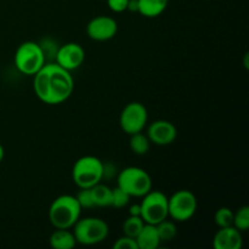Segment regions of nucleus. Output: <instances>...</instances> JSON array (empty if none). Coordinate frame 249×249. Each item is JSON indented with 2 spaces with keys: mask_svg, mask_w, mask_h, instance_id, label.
Listing matches in <instances>:
<instances>
[{
  "mask_svg": "<svg viewBox=\"0 0 249 249\" xmlns=\"http://www.w3.org/2000/svg\"><path fill=\"white\" fill-rule=\"evenodd\" d=\"M33 77L34 92L46 105H60L67 101L74 90L71 72L55 62H46Z\"/></svg>",
  "mask_w": 249,
  "mask_h": 249,
  "instance_id": "nucleus-1",
  "label": "nucleus"
},
{
  "mask_svg": "<svg viewBox=\"0 0 249 249\" xmlns=\"http://www.w3.org/2000/svg\"><path fill=\"white\" fill-rule=\"evenodd\" d=\"M82 207L72 195H62L55 198L49 208V220L55 229H72L79 220Z\"/></svg>",
  "mask_w": 249,
  "mask_h": 249,
  "instance_id": "nucleus-2",
  "label": "nucleus"
},
{
  "mask_svg": "<svg viewBox=\"0 0 249 249\" xmlns=\"http://www.w3.org/2000/svg\"><path fill=\"white\" fill-rule=\"evenodd\" d=\"M73 182L79 189H90L104 180V162L95 156H84L74 163Z\"/></svg>",
  "mask_w": 249,
  "mask_h": 249,
  "instance_id": "nucleus-3",
  "label": "nucleus"
},
{
  "mask_svg": "<svg viewBox=\"0 0 249 249\" xmlns=\"http://www.w3.org/2000/svg\"><path fill=\"white\" fill-rule=\"evenodd\" d=\"M117 186L130 197L140 198L152 190V179L142 168L126 167L117 174Z\"/></svg>",
  "mask_w": 249,
  "mask_h": 249,
  "instance_id": "nucleus-4",
  "label": "nucleus"
},
{
  "mask_svg": "<svg viewBox=\"0 0 249 249\" xmlns=\"http://www.w3.org/2000/svg\"><path fill=\"white\" fill-rule=\"evenodd\" d=\"M72 229L77 243L84 246L99 245L108 237L109 233V228L106 221L95 216L79 218Z\"/></svg>",
  "mask_w": 249,
  "mask_h": 249,
  "instance_id": "nucleus-5",
  "label": "nucleus"
},
{
  "mask_svg": "<svg viewBox=\"0 0 249 249\" xmlns=\"http://www.w3.org/2000/svg\"><path fill=\"white\" fill-rule=\"evenodd\" d=\"M45 63L43 49L36 41H24L15 53V66L22 74L34 75Z\"/></svg>",
  "mask_w": 249,
  "mask_h": 249,
  "instance_id": "nucleus-6",
  "label": "nucleus"
},
{
  "mask_svg": "<svg viewBox=\"0 0 249 249\" xmlns=\"http://www.w3.org/2000/svg\"><path fill=\"white\" fill-rule=\"evenodd\" d=\"M141 198H142V201L140 203V216L146 224L157 225L164 219L169 218L168 197L163 192L151 190Z\"/></svg>",
  "mask_w": 249,
  "mask_h": 249,
  "instance_id": "nucleus-7",
  "label": "nucleus"
},
{
  "mask_svg": "<svg viewBox=\"0 0 249 249\" xmlns=\"http://www.w3.org/2000/svg\"><path fill=\"white\" fill-rule=\"evenodd\" d=\"M197 198L189 190H179L168 197V213L174 221L185 223L197 212Z\"/></svg>",
  "mask_w": 249,
  "mask_h": 249,
  "instance_id": "nucleus-8",
  "label": "nucleus"
},
{
  "mask_svg": "<svg viewBox=\"0 0 249 249\" xmlns=\"http://www.w3.org/2000/svg\"><path fill=\"white\" fill-rule=\"evenodd\" d=\"M148 121L146 107L141 102H129L119 116V125L128 135L140 133L145 129Z\"/></svg>",
  "mask_w": 249,
  "mask_h": 249,
  "instance_id": "nucleus-9",
  "label": "nucleus"
},
{
  "mask_svg": "<svg viewBox=\"0 0 249 249\" xmlns=\"http://www.w3.org/2000/svg\"><path fill=\"white\" fill-rule=\"evenodd\" d=\"M85 51L78 43H66L56 51L55 63L68 72L78 70L84 63Z\"/></svg>",
  "mask_w": 249,
  "mask_h": 249,
  "instance_id": "nucleus-10",
  "label": "nucleus"
},
{
  "mask_svg": "<svg viewBox=\"0 0 249 249\" xmlns=\"http://www.w3.org/2000/svg\"><path fill=\"white\" fill-rule=\"evenodd\" d=\"M118 32V24L109 16H97L92 18L87 26V33L95 41H107L114 38Z\"/></svg>",
  "mask_w": 249,
  "mask_h": 249,
  "instance_id": "nucleus-11",
  "label": "nucleus"
},
{
  "mask_svg": "<svg viewBox=\"0 0 249 249\" xmlns=\"http://www.w3.org/2000/svg\"><path fill=\"white\" fill-rule=\"evenodd\" d=\"M146 135L153 145L168 146L175 141L178 136V130L177 126L172 122L158 119L150 124Z\"/></svg>",
  "mask_w": 249,
  "mask_h": 249,
  "instance_id": "nucleus-12",
  "label": "nucleus"
},
{
  "mask_svg": "<svg viewBox=\"0 0 249 249\" xmlns=\"http://www.w3.org/2000/svg\"><path fill=\"white\" fill-rule=\"evenodd\" d=\"M242 246V232L233 226L219 228L213 238V247L215 249H241Z\"/></svg>",
  "mask_w": 249,
  "mask_h": 249,
  "instance_id": "nucleus-13",
  "label": "nucleus"
},
{
  "mask_svg": "<svg viewBox=\"0 0 249 249\" xmlns=\"http://www.w3.org/2000/svg\"><path fill=\"white\" fill-rule=\"evenodd\" d=\"M135 240L139 249H157L162 243L156 225L146 223Z\"/></svg>",
  "mask_w": 249,
  "mask_h": 249,
  "instance_id": "nucleus-14",
  "label": "nucleus"
},
{
  "mask_svg": "<svg viewBox=\"0 0 249 249\" xmlns=\"http://www.w3.org/2000/svg\"><path fill=\"white\" fill-rule=\"evenodd\" d=\"M49 242L53 249H72L77 246V241L71 229H56L51 233Z\"/></svg>",
  "mask_w": 249,
  "mask_h": 249,
  "instance_id": "nucleus-15",
  "label": "nucleus"
},
{
  "mask_svg": "<svg viewBox=\"0 0 249 249\" xmlns=\"http://www.w3.org/2000/svg\"><path fill=\"white\" fill-rule=\"evenodd\" d=\"M169 0H138V12L147 18H153L165 11Z\"/></svg>",
  "mask_w": 249,
  "mask_h": 249,
  "instance_id": "nucleus-16",
  "label": "nucleus"
},
{
  "mask_svg": "<svg viewBox=\"0 0 249 249\" xmlns=\"http://www.w3.org/2000/svg\"><path fill=\"white\" fill-rule=\"evenodd\" d=\"M94 199L95 207H111L112 206V189L107 185L96 184L95 186L90 187Z\"/></svg>",
  "mask_w": 249,
  "mask_h": 249,
  "instance_id": "nucleus-17",
  "label": "nucleus"
},
{
  "mask_svg": "<svg viewBox=\"0 0 249 249\" xmlns=\"http://www.w3.org/2000/svg\"><path fill=\"white\" fill-rule=\"evenodd\" d=\"M129 146H130V150L133 151L135 155L143 156L150 151L151 141L150 139L147 138V135H145V134H142V131H140V133L130 135Z\"/></svg>",
  "mask_w": 249,
  "mask_h": 249,
  "instance_id": "nucleus-18",
  "label": "nucleus"
},
{
  "mask_svg": "<svg viewBox=\"0 0 249 249\" xmlns=\"http://www.w3.org/2000/svg\"><path fill=\"white\" fill-rule=\"evenodd\" d=\"M143 225H145V221L142 220L141 216H134L129 215L128 218L124 220L123 223V233L129 237L136 238V236L140 233V231L142 230Z\"/></svg>",
  "mask_w": 249,
  "mask_h": 249,
  "instance_id": "nucleus-19",
  "label": "nucleus"
},
{
  "mask_svg": "<svg viewBox=\"0 0 249 249\" xmlns=\"http://www.w3.org/2000/svg\"><path fill=\"white\" fill-rule=\"evenodd\" d=\"M156 228H157L160 242H169V241L174 240L175 236H177V232H178L177 225H175L174 221L172 220L164 219V220L160 221V224H157Z\"/></svg>",
  "mask_w": 249,
  "mask_h": 249,
  "instance_id": "nucleus-20",
  "label": "nucleus"
},
{
  "mask_svg": "<svg viewBox=\"0 0 249 249\" xmlns=\"http://www.w3.org/2000/svg\"><path fill=\"white\" fill-rule=\"evenodd\" d=\"M233 228L240 230L241 232H245L249 229V207L243 206L238 209L236 213H233Z\"/></svg>",
  "mask_w": 249,
  "mask_h": 249,
  "instance_id": "nucleus-21",
  "label": "nucleus"
},
{
  "mask_svg": "<svg viewBox=\"0 0 249 249\" xmlns=\"http://www.w3.org/2000/svg\"><path fill=\"white\" fill-rule=\"evenodd\" d=\"M214 221H215L218 228H228L232 226L233 223V212L228 207H221L215 212L214 215Z\"/></svg>",
  "mask_w": 249,
  "mask_h": 249,
  "instance_id": "nucleus-22",
  "label": "nucleus"
},
{
  "mask_svg": "<svg viewBox=\"0 0 249 249\" xmlns=\"http://www.w3.org/2000/svg\"><path fill=\"white\" fill-rule=\"evenodd\" d=\"M131 197L121 187L116 186L112 189V206L114 208H124L129 204Z\"/></svg>",
  "mask_w": 249,
  "mask_h": 249,
  "instance_id": "nucleus-23",
  "label": "nucleus"
},
{
  "mask_svg": "<svg viewBox=\"0 0 249 249\" xmlns=\"http://www.w3.org/2000/svg\"><path fill=\"white\" fill-rule=\"evenodd\" d=\"M75 198L78 199L79 202L80 207L83 208H94L95 204H94V199H92V194H91V190L90 189H80V191L78 192V195L75 196Z\"/></svg>",
  "mask_w": 249,
  "mask_h": 249,
  "instance_id": "nucleus-24",
  "label": "nucleus"
},
{
  "mask_svg": "<svg viewBox=\"0 0 249 249\" xmlns=\"http://www.w3.org/2000/svg\"><path fill=\"white\" fill-rule=\"evenodd\" d=\"M113 249H139V247L135 238L123 235L122 237L117 238L116 242L113 243Z\"/></svg>",
  "mask_w": 249,
  "mask_h": 249,
  "instance_id": "nucleus-25",
  "label": "nucleus"
},
{
  "mask_svg": "<svg viewBox=\"0 0 249 249\" xmlns=\"http://www.w3.org/2000/svg\"><path fill=\"white\" fill-rule=\"evenodd\" d=\"M128 2L129 0H107V5H108L109 10L113 12H124L128 10Z\"/></svg>",
  "mask_w": 249,
  "mask_h": 249,
  "instance_id": "nucleus-26",
  "label": "nucleus"
},
{
  "mask_svg": "<svg viewBox=\"0 0 249 249\" xmlns=\"http://www.w3.org/2000/svg\"><path fill=\"white\" fill-rule=\"evenodd\" d=\"M141 214V208H140V203L139 204H133L129 208V215H134V216H140Z\"/></svg>",
  "mask_w": 249,
  "mask_h": 249,
  "instance_id": "nucleus-27",
  "label": "nucleus"
},
{
  "mask_svg": "<svg viewBox=\"0 0 249 249\" xmlns=\"http://www.w3.org/2000/svg\"><path fill=\"white\" fill-rule=\"evenodd\" d=\"M4 156H5L4 147H2L1 143H0V163H1V162H2V160H4Z\"/></svg>",
  "mask_w": 249,
  "mask_h": 249,
  "instance_id": "nucleus-28",
  "label": "nucleus"
}]
</instances>
